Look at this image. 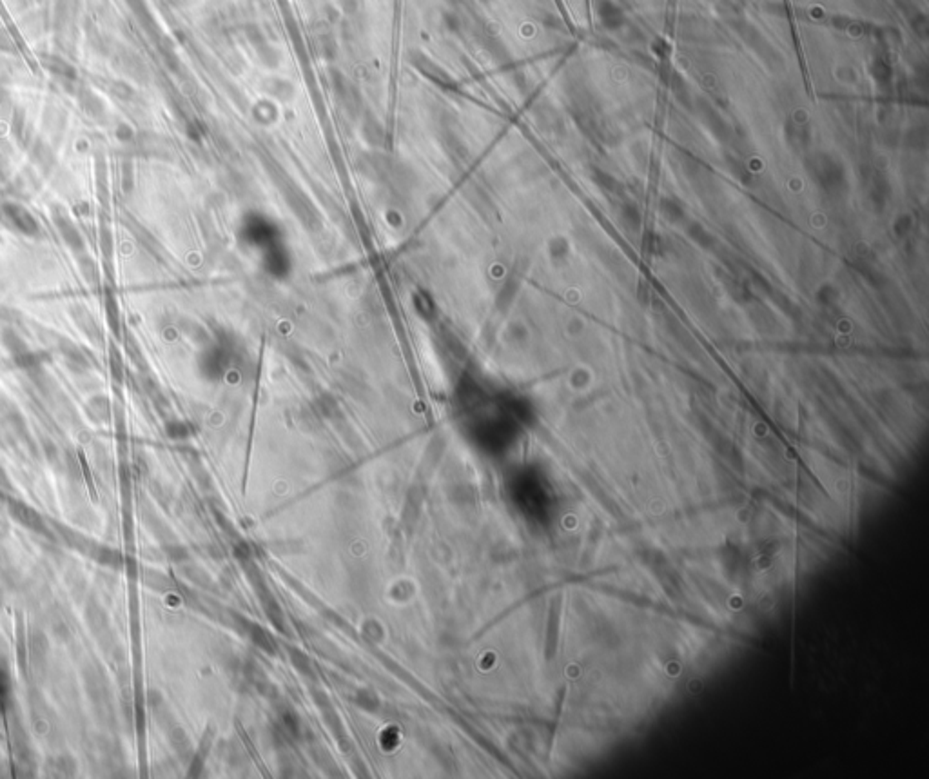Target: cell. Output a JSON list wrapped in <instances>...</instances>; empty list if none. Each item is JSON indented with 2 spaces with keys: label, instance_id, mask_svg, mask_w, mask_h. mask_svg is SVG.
I'll return each instance as SVG.
<instances>
[{
  "label": "cell",
  "instance_id": "cell-1",
  "mask_svg": "<svg viewBox=\"0 0 929 779\" xmlns=\"http://www.w3.org/2000/svg\"><path fill=\"white\" fill-rule=\"evenodd\" d=\"M10 513L11 516H13L20 525H24L26 529H31L33 533L51 538L50 531H48V527L44 525V520L40 518V514L37 513L33 507H30V505H26V503L22 502H17V500H11Z\"/></svg>",
  "mask_w": 929,
  "mask_h": 779
},
{
  "label": "cell",
  "instance_id": "cell-2",
  "mask_svg": "<svg viewBox=\"0 0 929 779\" xmlns=\"http://www.w3.org/2000/svg\"><path fill=\"white\" fill-rule=\"evenodd\" d=\"M8 700H10V680H8L6 672L0 669V712H4Z\"/></svg>",
  "mask_w": 929,
  "mask_h": 779
}]
</instances>
